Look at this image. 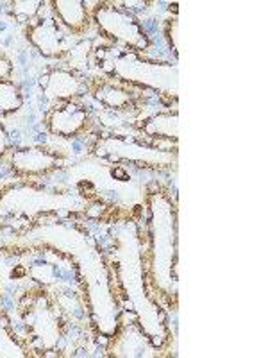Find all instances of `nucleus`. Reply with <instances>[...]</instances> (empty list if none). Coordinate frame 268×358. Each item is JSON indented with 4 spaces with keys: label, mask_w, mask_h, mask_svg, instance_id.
<instances>
[{
    "label": "nucleus",
    "mask_w": 268,
    "mask_h": 358,
    "mask_svg": "<svg viewBox=\"0 0 268 358\" xmlns=\"http://www.w3.org/2000/svg\"><path fill=\"white\" fill-rule=\"evenodd\" d=\"M97 66L110 78L129 85L151 88L163 95L177 94V66L172 63L151 62L134 50L110 47L95 50Z\"/></svg>",
    "instance_id": "obj_1"
},
{
    "label": "nucleus",
    "mask_w": 268,
    "mask_h": 358,
    "mask_svg": "<svg viewBox=\"0 0 268 358\" xmlns=\"http://www.w3.org/2000/svg\"><path fill=\"white\" fill-rule=\"evenodd\" d=\"M152 273L158 289L165 296L177 294L175 258H177V226L175 208L170 197L156 192L151 199Z\"/></svg>",
    "instance_id": "obj_2"
},
{
    "label": "nucleus",
    "mask_w": 268,
    "mask_h": 358,
    "mask_svg": "<svg viewBox=\"0 0 268 358\" xmlns=\"http://www.w3.org/2000/svg\"><path fill=\"white\" fill-rule=\"evenodd\" d=\"M95 25L102 34L114 43L122 45V49L143 52L151 47V38L133 13L118 8L111 2H97V8L91 13Z\"/></svg>",
    "instance_id": "obj_3"
},
{
    "label": "nucleus",
    "mask_w": 268,
    "mask_h": 358,
    "mask_svg": "<svg viewBox=\"0 0 268 358\" xmlns=\"http://www.w3.org/2000/svg\"><path fill=\"white\" fill-rule=\"evenodd\" d=\"M97 156L113 162H129L147 165V167H158L172 162V156L159 149L142 145L136 142H127L122 138H102L97 143Z\"/></svg>",
    "instance_id": "obj_4"
},
{
    "label": "nucleus",
    "mask_w": 268,
    "mask_h": 358,
    "mask_svg": "<svg viewBox=\"0 0 268 358\" xmlns=\"http://www.w3.org/2000/svg\"><path fill=\"white\" fill-rule=\"evenodd\" d=\"M41 95L47 102L77 101L88 92V83L77 70L52 69L40 78Z\"/></svg>",
    "instance_id": "obj_5"
},
{
    "label": "nucleus",
    "mask_w": 268,
    "mask_h": 358,
    "mask_svg": "<svg viewBox=\"0 0 268 358\" xmlns=\"http://www.w3.org/2000/svg\"><path fill=\"white\" fill-rule=\"evenodd\" d=\"M89 124V113L82 104L77 101L57 102L52 104L47 117H45V126L56 136L61 138H73L84 133Z\"/></svg>",
    "instance_id": "obj_6"
},
{
    "label": "nucleus",
    "mask_w": 268,
    "mask_h": 358,
    "mask_svg": "<svg viewBox=\"0 0 268 358\" xmlns=\"http://www.w3.org/2000/svg\"><path fill=\"white\" fill-rule=\"evenodd\" d=\"M25 38L38 54L50 59H61L66 50V38L56 18L47 17L41 20H34L25 29Z\"/></svg>",
    "instance_id": "obj_7"
},
{
    "label": "nucleus",
    "mask_w": 268,
    "mask_h": 358,
    "mask_svg": "<svg viewBox=\"0 0 268 358\" xmlns=\"http://www.w3.org/2000/svg\"><path fill=\"white\" fill-rule=\"evenodd\" d=\"M61 159L43 147H24L11 151L9 167L20 178H41L59 167Z\"/></svg>",
    "instance_id": "obj_8"
},
{
    "label": "nucleus",
    "mask_w": 268,
    "mask_h": 358,
    "mask_svg": "<svg viewBox=\"0 0 268 358\" xmlns=\"http://www.w3.org/2000/svg\"><path fill=\"white\" fill-rule=\"evenodd\" d=\"M50 6L56 13V20H59V24L68 29L70 33L82 34L89 29L91 13L82 0H54Z\"/></svg>",
    "instance_id": "obj_9"
},
{
    "label": "nucleus",
    "mask_w": 268,
    "mask_h": 358,
    "mask_svg": "<svg viewBox=\"0 0 268 358\" xmlns=\"http://www.w3.org/2000/svg\"><path fill=\"white\" fill-rule=\"evenodd\" d=\"M91 94L102 106L110 108V110L120 111L129 110L133 106V94L113 81H97L91 88Z\"/></svg>",
    "instance_id": "obj_10"
},
{
    "label": "nucleus",
    "mask_w": 268,
    "mask_h": 358,
    "mask_svg": "<svg viewBox=\"0 0 268 358\" xmlns=\"http://www.w3.org/2000/svg\"><path fill=\"white\" fill-rule=\"evenodd\" d=\"M142 133L152 138L161 140H177L179 138V113L177 111H161L147 120L140 126Z\"/></svg>",
    "instance_id": "obj_11"
},
{
    "label": "nucleus",
    "mask_w": 268,
    "mask_h": 358,
    "mask_svg": "<svg viewBox=\"0 0 268 358\" xmlns=\"http://www.w3.org/2000/svg\"><path fill=\"white\" fill-rule=\"evenodd\" d=\"M24 106V94L15 81L0 83V115H13Z\"/></svg>",
    "instance_id": "obj_12"
},
{
    "label": "nucleus",
    "mask_w": 268,
    "mask_h": 358,
    "mask_svg": "<svg viewBox=\"0 0 268 358\" xmlns=\"http://www.w3.org/2000/svg\"><path fill=\"white\" fill-rule=\"evenodd\" d=\"M145 342V335L140 334V331L129 330V337H120V344L113 351V355H117V357H143V355H147L143 351Z\"/></svg>",
    "instance_id": "obj_13"
},
{
    "label": "nucleus",
    "mask_w": 268,
    "mask_h": 358,
    "mask_svg": "<svg viewBox=\"0 0 268 358\" xmlns=\"http://www.w3.org/2000/svg\"><path fill=\"white\" fill-rule=\"evenodd\" d=\"M41 8H43L41 0H15V2H11L13 17L22 24H31V22L36 20Z\"/></svg>",
    "instance_id": "obj_14"
},
{
    "label": "nucleus",
    "mask_w": 268,
    "mask_h": 358,
    "mask_svg": "<svg viewBox=\"0 0 268 358\" xmlns=\"http://www.w3.org/2000/svg\"><path fill=\"white\" fill-rule=\"evenodd\" d=\"M38 308L40 310H36V312H33L31 313V317L33 319H40L41 317V313H43V306H38ZM49 319H54L52 317V312H50V306H47V310H45V313H43V321H49ZM38 324H40V322H34V328H38ZM49 334H52L54 337H57V324H56V321H50V322H47V324H45V334H40V338H43L45 337V342H47V346H52L54 344V341H52V337H49ZM59 338V337H57Z\"/></svg>",
    "instance_id": "obj_15"
},
{
    "label": "nucleus",
    "mask_w": 268,
    "mask_h": 358,
    "mask_svg": "<svg viewBox=\"0 0 268 358\" xmlns=\"http://www.w3.org/2000/svg\"><path fill=\"white\" fill-rule=\"evenodd\" d=\"M11 155V136H9L8 129L0 124V159Z\"/></svg>",
    "instance_id": "obj_16"
},
{
    "label": "nucleus",
    "mask_w": 268,
    "mask_h": 358,
    "mask_svg": "<svg viewBox=\"0 0 268 358\" xmlns=\"http://www.w3.org/2000/svg\"><path fill=\"white\" fill-rule=\"evenodd\" d=\"M175 33H177V20H168L167 31H165V34H167V40H168V45H170V49L174 50V54L177 56V43H175Z\"/></svg>",
    "instance_id": "obj_17"
},
{
    "label": "nucleus",
    "mask_w": 268,
    "mask_h": 358,
    "mask_svg": "<svg viewBox=\"0 0 268 358\" xmlns=\"http://www.w3.org/2000/svg\"><path fill=\"white\" fill-rule=\"evenodd\" d=\"M13 73V63L8 56H0V83L9 81Z\"/></svg>",
    "instance_id": "obj_18"
}]
</instances>
